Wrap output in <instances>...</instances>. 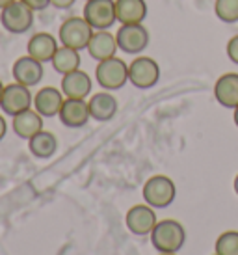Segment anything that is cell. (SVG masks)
Returning <instances> with one entry per match:
<instances>
[{"label":"cell","instance_id":"obj_1","mask_svg":"<svg viewBox=\"0 0 238 255\" xmlns=\"http://www.w3.org/2000/svg\"><path fill=\"white\" fill-rule=\"evenodd\" d=\"M151 242L160 254H177L186 242V231L177 220H162L151 231Z\"/></svg>","mask_w":238,"mask_h":255},{"label":"cell","instance_id":"obj_2","mask_svg":"<svg viewBox=\"0 0 238 255\" xmlns=\"http://www.w3.org/2000/svg\"><path fill=\"white\" fill-rule=\"evenodd\" d=\"M95 30L90 26V22L84 17H69L62 22V26L58 30V41L63 47H71L75 50H84L88 49L91 36Z\"/></svg>","mask_w":238,"mask_h":255},{"label":"cell","instance_id":"obj_3","mask_svg":"<svg viewBox=\"0 0 238 255\" xmlns=\"http://www.w3.org/2000/svg\"><path fill=\"white\" fill-rule=\"evenodd\" d=\"M95 78H97V84L106 92L121 90L128 82V65L125 64V60L118 56L97 62Z\"/></svg>","mask_w":238,"mask_h":255},{"label":"cell","instance_id":"obj_4","mask_svg":"<svg viewBox=\"0 0 238 255\" xmlns=\"http://www.w3.org/2000/svg\"><path fill=\"white\" fill-rule=\"evenodd\" d=\"M34 9L28 7L21 0H15L11 4H7L4 9H0V22L4 30L9 34H24L34 26Z\"/></svg>","mask_w":238,"mask_h":255},{"label":"cell","instance_id":"obj_5","mask_svg":"<svg viewBox=\"0 0 238 255\" xmlns=\"http://www.w3.org/2000/svg\"><path fill=\"white\" fill-rule=\"evenodd\" d=\"M175 183L166 175H154L143 184V201L153 209L169 207L175 199Z\"/></svg>","mask_w":238,"mask_h":255},{"label":"cell","instance_id":"obj_6","mask_svg":"<svg viewBox=\"0 0 238 255\" xmlns=\"http://www.w3.org/2000/svg\"><path fill=\"white\" fill-rule=\"evenodd\" d=\"M82 17L90 22V26L95 32L110 30L118 22L116 0H88L82 9Z\"/></svg>","mask_w":238,"mask_h":255},{"label":"cell","instance_id":"obj_7","mask_svg":"<svg viewBox=\"0 0 238 255\" xmlns=\"http://www.w3.org/2000/svg\"><path fill=\"white\" fill-rule=\"evenodd\" d=\"M160 78V65L149 56H138L128 64V82L138 90L153 88Z\"/></svg>","mask_w":238,"mask_h":255},{"label":"cell","instance_id":"obj_8","mask_svg":"<svg viewBox=\"0 0 238 255\" xmlns=\"http://www.w3.org/2000/svg\"><path fill=\"white\" fill-rule=\"evenodd\" d=\"M116 39H118L119 50H123L125 54H130V56H138L147 49L149 32L143 26V22L141 24H121L116 32Z\"/></svg>","mask_w":238,"mask_h":255},{"label":"cell","instance_id":"obj_9","mask_svg":"<svg viewBox=\"0 0 238 255\" xmlns=\"http://www.w3.org/2000/svg\"><path fill=\"white\" fill-rule=\"evenodd\" d=\"M34 105V95L30 93L28 86H22L19 82L4 86L2 99H0V108L7 116H17V114L28 110Z\"/></svg>","mask_w":238,"mask_h":255},{"label":"cell","instance_id":"obj_10","mask_svg":"<svg viewBox=\"0 0 238 255\" xmlns=\"http://www.w3.org/2000/svg\"><path fill=\"white\" fill-rule=\"evenodd\" d=\"M125 224L128 227V231H132L138 237H145L151 235V231L156 226V214L151 205H134L128 209V213L125 216Z\"/></svg>","mask_w":238,"mask_h":255},{"label":"cell","instance_id":"obj_11","mask_svg":"<svg viewBox=\"0 0 238 255\" xmlns=\"http://www.w3.org/2000/svg\"><path fill=\"white\" fill-rule=\"evenodd\" d=\"M11 75H13L15 82L32 88V86H37L41 82L43 64L26 54V56H21L15 60L13 67H11Z\"/></svg>","mask_w":238,"mask_h":255},{"label":"cell","instance_id":"obj_12","mask_svg":"<svg viewBox=\"0 0 238 255\" xmlns=\"http://www.w3.org/2000/svg\"><path fill=\"white\" fill-rule=\"evenodd\" d=\"M58 118L65 127L80 128L90 121V107H88L86 99H65L62 108H60Z\"/></svg>","mask_w":238,"mask_h":255},{"label":"cell","instance_id":"obj_13","mask_svg":"<svg viewBox=\"0 0 238 255\" xmlns=\"http://www.w3.org/2000/svg\"><path fill=\"white\" fill-rule=\"evenodd\" d=\"M63 101H65V95L62 93V90H58L54 86H45L34 95V110L41 114L43 118H54L60 114Z\"/></svg>","mask_w":238,"mask_h":255},{"label":"cell","instance_id":"obj_14","mask_svg":"<svg viewBox=\"0 0 238 255\" xmlns=\"http://www.w3.org/2000/svg\"><path fill=\"white\" fill-rule=\"evenodd\" d=\"M58 47H60V41L52 34H49V32H37V34H34L28 39L26 54L35 58L41 64H47V62H52V56L58 50Z\"/></svg>","mask_w":238,"mask_h":255},{"label":"cell","instance_id":"obj_15","mask_svg":"<svg viewBox=\"0 0 238 255\" xmlns=\"http://www.w3.org/2000/svg\"><path fill=\"white\" fill-rule=\"evenodd\" d=\"M118 39L112 32L108 30H97L93 32L90 43H88V54H90L95 62H103V60H108V58L116 56L118 52Z\"/></svg>","mask_w":238,"mask_h":255},{"label":"cell","instance_id":"obj_16","mask_svg":"<svg viewBox=\"0 0 238 255\" xmlns=\"http://www.w3.org/2000/svg\"><path fill=\"white\" fill-rule=\"evenodd\" d=\"M91 78L82 69L67 73L62 77V93L65 99H86L91 93Z\"/></svg>","mask_w":238,"mask_h":255},{"label":"cell","instance_id":"obj_17","mask_svg":"<svg viewBox=\"0 0 238 255\" xmlns=\"http://www.w3.org/2000/svg\"><path fill=\"white\" fill-rule=\"evenodd\" d=\"M214 97L225 108L238 107V73H225L214 84Z\"/></svg>","mask_w":238,"mask_h":255},{"label":"cell","instance_id":"obj_18","mask_svg":"<svg viewBox=\"0 0 238 255\" xmlns=\"http://www.w3.org/2000/svg\"><path fill=\"white\" fill-rule=\"evenodd\" d=\"M118 22L121 24H141L147 17L145 0H116Z\"/></svg>","mask_w":238,"mask_h":255},{"label":"cell","instance_id":"obj_19","mask_svg":"<svg viewBox=\"0 0 238 255\" xmlns=\"http://www.w3.org/2000/svg\"><path fill=\"white\" fill-rule=\"evenodd\" d=\"M11 127H13L15 134L22 138V140H30L32 136H35L39 130H43V116L37 114L35 110L28 108L24 112L13 116L11 121Z\"/></svg>","mask_w":238,"mask_h":255},{"label":"cell","instance_id":"obj_20","mask_svg":"<svg viewBox=\"0 0 238 255\" xmlns=\"http://www.w3.org/2000/svg\"><path fill=\"white\" fill-rule=\"evenodd\" d=\"M88 107H90L91 118L95 121H110L118 112V101H116L112 93L101 92L95 93L88 101Z\"/></svg>","mask_w":238,"mask_h":255},{"label":"cell","instance_id":"obj_21","mask_svg":"<svg viewBox=\"0 0 238 255\" xmlns=\"http://www.w3.org/2000/svg\"><path fill=\"white\" fill-rule=\"evenodd\" d=\"M52 67H54V71L60 73V75H67V73H73L80 69V50H75L71 49V47H63L60 45L58 50L54 52V56H52Z\"/></svg>","mask_w":238,"mask_h":255},{"label":"cell","instance_id":"obj_22","mask_svg":"<svg viewBox=\"0 0 238 255\" xmlns=\"http://www.w3.org/2000/svg\"><path fill=\"white\" fill-rule=\"evenodd\" d=\"M28 149L35 158H50L58 149L56 136L49 130H39L28 140Z\"/></svg>","mask_w":238,"mask_h":255},{"label":"cell","instance_id":"obj_23","mask_svg":"<svg viewBox=\"0 0 238 255\" xmlns=\"http://www.w3.org/2000/svg\"><path fill=\"white\" fill-rule=\"evenodd\" d=\"M214 13L225 24H237L238 22V0H216L214 2Z\"/></svg>","mask_w":238,"mask_h":255},{"label":"cell","instance_id":"obj_24","mask_svg":"<svg viewBox=\"0 0 238 255\" xmlns=\"http://www.w3.org/2000/svg\"><path fill=\"white\" fill-rule=\"evenodd\" d=\"M216 255H238V231H225L216 241Z\"/></svg>","mask_w":238,"mask_h":255},{"label":"cell","instance_id":"obj_25","mask_svg":"<svg viewBox=\"0 0 238 255\" xmlns=\"http://www.w3.org/2000/svg\"><path fill=\"white\" fill-rule=\"evenodd\" d=\"M225 52H227V58L231 60L233 64L238 65V34L233 36L229 41H227V47H225Z\"/></svg>","mask_w":238,"mask_h":255},{"label":"cell","instance_id":"obj_26","mask_svg":"<svg viewBox=\"0 0 238 255\" xmlns=\"http://www.w3.org/2000/svg\"><path fill=\"white\" fill-rule=\"evenodd\" d=\"M21 2H24L34 11H45L50 6V0H21Z\"/></svg>","mask_w":238,"mask_h":255},{"label":"cell","instance_id":"obj_27","mask_svg":"<svg viewBox=\"0 0 238 255\" xmlns=\"http://www.w3.org/2000/svg\"><path fill=\"white\" fill-rule=\"evenodd\" d=\"M77 0H50V6H54L56 9H69L75 6Z\"/></svg>","mask_w":238,"mask_h":255},{"label":"cell","instance_id":"obj_28","mask_svg":"<svg viewBox=\"0 0 238 255\" xmlns=\"http://www.w3.org/2000/svg\"><path fill=\"white\" fill-rule=\"evenodd\" d=\"M6 130H7V125H6V120H4V116L0 114V140L6 136Z\"/></svg>","mask_w":238,"mask_h":255},{"label":"cell","instance_id":"obj_29","mask_svg":"<svg viewBox=\"0 0 238 255\" xmlns=\"http://www.w3.org/2000/svg\"><path fill=\"white\" fill-rule=\"evenodd\" d=\"M11 2H15V0H0V9H4V7H6L7 4H11Z\"/></svg>","mask_w":238,"mask_h":255},{"label":"cell","instance_id":"obj_30","mask_svg":"<svg viewBox=\"0 0 238 255\" xmlns=\"http://www.w3.org/2000/svg\"><path fill=\"white\" fill-rule=\"evenodd\" d=\"M233 120H235V125L238 127V107L235 108V116H233Z\"/></svg>","mask_w":238,"mask_h":255},{"label":"cell","instance_id":"obj_31","mask_svg":"<svg viewBox=\"0 0 238 255\" xmlns=\"http://www.w3.org/2000/svg\"><path fill=\"white\" fill-rule=\"evenodd\" d=\"M235 192H237V196H238V175L235 177Z\"/></svg>","mask_w":238,"mask_h":255},{"label":"cell","instance_id":"obj_32","mask_svg":"<svg viewBox=\"0 0 238 255\" xmlns=\"http://www.w3.org/2000/svg\"><path fill=\"white\" fill-rule=\"evenodd\" d=\"M2 92H4V84L0 82V99H2Z\"/></svg>","mask_w":238,"mask_h":255},{"label":"cell","instance_id":"obj_33","mask_svg":"<svg viewBox=\"0 0 238 255\" xmlns=\"http://www.w3.org/2000/svg\"><path fill=\"white\" fill-rule=\"evenodd\" d=\"M160 255H175V254H160Z\"/></svg>","mask_w":238,"mask_h":255},{"label":"cell","instance_id":"obj_34","mask_svg":"<svg viewBox=\"0 0 238 255\" xmlns=\"http://www.w3.org/2000/svg\"><path fill=\"white\" fill-rule=\"evenodd\" d=\"M86 2H88V0H86Z\"/></svg>","mask_w":238,"mask_h":255}]
</instances>
